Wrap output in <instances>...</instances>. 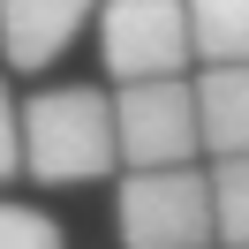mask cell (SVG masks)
Returning <instances> with one entry per match:
<instances>
[{
    "label": "cell",
    "mask_w": 249,
    "mask_h": 249,
    "mask_svg": "<svg viewBox=\"0 0 249 249\" xmlns=\"http://www.w3.org/2000/svg\"><path fill=\"white\" fill-rule=\"evenodd\" d=\"M204 249H212V242H204Z\"/></svg>",
    "instance_id": "11"
},
{
    "label": "cell",
    "mask_w": 249,
    "mask_h": 249,
    "mask_svg": "<svg viewBox=\"0 0 249 249\" xmlns=\"http://www.w3.org/2000/svg\"><path fill=\"white\" fill-rule=\"evenodd\" d=\"M204 181H212V242L249 249V151H227Z\"/></svg>",
    "instance_id": "8"
},
{
    "label": "cell",
    "mask_w": 249,
    "mask_h": 249,
    "mask_svg": "<svg viewBox=\"0 0 249 249\" xmlns=\"http://www.w3.org/2000/svg\"><path fill=\"white\" fill-rule=\"evenodd\" d=\"M8 174H23V143H16V98L0 83V181H8Z\"/></svg>",
    "instance_id": "10"
},
{
    "label": "cell",
    "mask_w": 249,
    "mask_h": 249,
    "mask_svg": "<svg viewBox=\"0 0 249 249\" xmlns=\"http://www.w3.org/2000/svg\"><path fill=\"white\" fill-rule=\"evenodd\" d=\"M121 242L128 249H204L212 242V181L196 166H136L121 181Z\"/></svg>",
    "instance_id": "2"
},
{
    "label": "cell",
    "mask_w": 249,
    "mask_h": 249,
    "mask_svg": "<svg viewBox=\"0 0 249 249\" xmlns=\"http://www.w3.org/2000/svg\"><path fill=\"white\" fill-rule=\"evenodd\" d=\"M189 61H249V0H181Z\"/></svg>",
    "instance_id": "7"
},
{
    "label": "cell",
    "mask_w": 249,
    "mask_h": 249,
    "mask_svg": "<svg viewBox=\"0 0 249 249\" xmlns=\"http://www.w3.org/2000/svg\"><path fill=\"white\" fill-rule=\"evenodd\" d=\"M121 166H181L196 159V91L181 76H128L113 98Z\"/></svg>",
    "instance_id": "3"
},
{
    "label": "cell",
    "mask_w": 249,
    "mask_h": 249,
    "mask_svg": "<svg viewBox=\"0 0 249 249\" xmlns=\"http://www.w3.org/2000/svg\"><path fill=\"white\" fill-rule=\"evenodd\" d=\"M98 53L113 76H181L189 68V8L181 0H98Z\"/></svg>",
    "instance_id": "4"
},
{
    "label": "cell",
    "mask_w": 249,
    "mask_h": 249,
    "mask_svg": "<svg viewBox=\"0 0 249 249\" xmlns=\"http://www.w3.org/2000/svg\"><path fill=\"white\" fill-rule=\"evenodd\" d=\"M91 8L98 0H0V53H8V68L16 76L53 68L76 46V31L91 23Z\"/></svg>",
    "instance_id": "5"
},
{
    "label": "cell",
    "mask_w": 249,
    "mask_h": 249,
    "mask_svg": "<svg viewBox=\"0 0 249 249\" xmlns=\"http://www.w3.org/2000/svg\"><path fill=\"white\" fill-rule=\"evenodd\" d=\"M16 143H23V174L46 189H76V181H106L121 166L113 151V98L91 83H61L38 91L16 113Z\"/></svg>",
    "instance_id": "1"
},
{
    "label": "cell",
    "mask_w": 249,
    "mask_h": 249,
    "mask_svg": "<svg viewBox=\"0 0 249 249\" xmlns=\"http://www.w3.org/2000/svg\"><path fill=\"white\" fill-rule=\"evenodd\" d=\"M196 91V143L212 159L249 151V61H204Z\"/></svg>",
    "instance_id": "6"
},
{
    "label": "cell",
    "mask_w": 249,
    "mask_h": 249,
    "mask_svg": "<svg viewBox=\"0 0 249 249\" xmlns=\"http://www.w3.org/2000/svg\"><path fill=\"white\" fill-rule=\"evenodd\" d=\"M0 249H61V219L38 204H8L0 196Z\"/></svg>",
    "instance_id": "9"
}]
</instances>
